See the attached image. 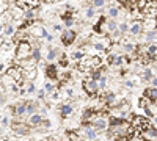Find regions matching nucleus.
<instances>
[{"label": "nucleus", "instance_id": "3c124183", "mask_svg": "<svg viewBox=\"0 0 157 141\" xmlns=\"http://www.w3.org/2000/svg\"><path fill=\"white\" fill-rule=\"evenodd\" d=\"M2 141H10V138H5V136H3V138H2Z\"/></svg>", "mask_w": 157, "mask_h": 141}, {"label": "nucleus", "instance_id": "ddd939ff", "mask_svg": "<svg viewBox=\"0 0 157 141\" xmlns=\"http://www.w3.org/2000/svg\"><path fill=\"white\" fill-rule=\"evenodd\" d=\"M46 75H47V79H49L50 82H52V80H58L60 74H58L57 66H55V65H49V66L46 68Z\"/></svg>", "mask_w": 157, "mask_h": 141}, {"label": "nucleus", "instance_id": "a19ab883", "mask_svg": "<svg viewBox=\"0 0 157 141\" xmlns=\"http://www.w3.org/2000/svg\"><path fill=\"white\" fill-rule=\"evenodd\" d=\"M25 86H27V91H29V94H33V93L36 91V86H35L33 83H27Z\"/></svg>", "mask_w": 157, "mask_h": 141}, {"label": "nucleus", "instance_id": "72a5a7b5", "mask_svg": "<svg viewBox=\"0 0 157 141\" xmlns=\"http://www.w3.org/2000/svg\"><path fill=\"white\" fill-rule=\"evenodd\" d=\"M94 14H96V11H94V6H90V8H86V11H85V17H86V19H91V17H94Z\"/></svg>", "mask_w": 157, "mask_h": 141}, {"label": "nucleus", "instance_id": "f257e3e1", "mask_svg": "<svg viewBox=\"0 0 157 141\" xmlns=\"http://www.w3.org/2000/svg\"><path fill=\"white\" fill-rule=\"evenodd\" d=\"M130 124H132V127L135 129V136H138V138H141V133H145L146 130H149L151 127L154 125L148 118H145V116H138V114H135V116L132 118Z\"/></svg>", "mask_w": 157, "mask_h": 141}, {"label": "nucleus", "instance_id": "864d4df0", "mask_svg": "<svg viewBox=\"0 0 157 141\" xmlns=\"http://www.w3.org/2000/svg\"><path fill=\"white\" fill-rule=\"evenodd\" d=\"M80 141H83V139H80Z\"/></svg>", "mask_w": 157, "mask_h": 141}, {"label": "nucleus", "instance_id": "4468645a", "mask_svg": "<svg viewBox=\"0 0 157 141\" xmlns=\"http://www.w3.org/2000/svg\"><path fill=\"white\" fill-rule=\"evenodd\" d=\"M143 27H145V32H157V19L146 17L143 20Z\"/></svg>", "mask_w": 157, "mask_h": 141}, {"label": "nucleus", "instance_id": "c85d7f7f", "mask_svg": "<svg viewBox=\"0 0 157 141\" xmlns=\"http://www.w3.org/2000/svg\"><path fill=\"white\" fill-rule=\"evenodd\" d=\"M124 50H126L127 54H135L137 52V46L132 44V43H126L124 44Z\"/></svg>", "mask_w": 157, "mask_h": 141}, {"label": "nucleus", "instance_id": "6e6552de", "mask_svg": "<svg viewBox=\"0 0 157 141\" xmlns=\"http://www.w3.org/2000/svg\"><path fill=\"white\" fill-rule=\"evenodd\" d=\"M29 30H30V36H33V38H44V30L46 28L38 20L33 22V25H32Z\"/></svg>", "mask_w": 157, "mask_h": 141}, {"label": "nucleus", "instance_id": "79ce46f5", "mask_svg": "<svg viewBox=\"0 0 157 141\" xmlns=\"http://www.w3.org/2000/svg\"><path fill=\"white\" fill-rule=\"evenodd\" d=\"M41 127H44V129H50V127H52V124H50V121H49V119H44Z\"/></svg>", "mask_w": 157, "mask_h": 141}, {"label": "nucleus", "instance_id": "c9c22d12", "mask_svg": "<svg viewBox=\"0 0 157 141\" xmlns=\"http://www.w3.org/2000/svg\"><path fill=\"white\" fill-rule=\"evenodd\" d=\"M99 88L101 89H104V91H105V89H107V77H101V80H99Z\"/></svg>", "mask_w": 157, "mask_h": 141}, {"label": "nucleus", "instance_id": "49530a36", "mask_svg": "<svg viewBox=\"0 0 157 141\" xmlns=\"http://www.w3.org/2000/svg\"><path fill=\"white\" fill-rule=\"evenodd\" d=\"M151 85H152V88H157V77H154L151 80Z\"/></svg>", "mask_w": 157, "mask_h": 141}, {"label": "nucleus", "instance_id": "473e14b6", "mask_svg": "<svg viewBox=\"0 0 157 141\" xmlns=\"http://www.w3.org/2000/svg\"><path fill=\"white\" fill-rule=\"evenodd\" d=\"M157 38V32H146V38H145V41L146 43H151V41H154Z\"/></svg>", "mask_w": 157, "mask_h": 141}, {"label": "nucleus", "instance_id": "5701e85b", "mask_svg": "<svg viewBox=\"0 0 157 141\" xmlns=\"http://www.w3.org/2000/svg\"><path fill=\"white\" fill-rule=\"evenodd\" d=\"M36 74H38V71H36V69H33V71H24V77H25V80H29L30 83L36 79Z\"/></svg>", "mask_w": 157, "mask_h": 141}, {"label": "nucleus", "instance_id": "e433bc0d", "mask_svg": "<svg viewBox=\"0 0 157 141\" xmlns=\"http://www.w3.org/2000/svg\"><path fill=\"white\" fill-rule=\"evenodd\" d=\"M104 5H105V0H93L91 2V6H94V8H102Z\"/></svg>", "mask_w": 157, "mask_h": 141}, {"label": "nucleus", "instance_id": "7ed1b4c3", "mask_svg": "<svg viewBox=\"0 0 157 141\" xmlns=\"http://www.w3.org/2000/svg\"><path fill=\"white\" fill-rule=\"evenodd\" d=\"M99 82H96V80H93L91 77H88V79H85L83 80V91L88 94V96H94L96 97V94L99 93Z\"/></svg>", "mask_w": 157, "mask_h": 141}, {"label": "nucleus", "instance_id": "a18cd8bd", "mask_svg": "<svg viewBox=\"0 0 157 141\" xmlns=\"http://www.w3.org/2000/svg\"><path fill=\"white\" fill-rule=\"evenodd\" d=\"M54 30H55V32H61V33L64 32V30H63V27H61L60 24H54Z\"/></svg>", "mask_w": 157, "mask_h": 141}, {"label": "nucleus", "instance_id": "c03bdc74", "mask_svg": "<svg viewBox=\"0 0 157 141\" xmlns=\"http://www.w3.org/2000/svg\"><path fill=\"white\" fill-rule=\"evenodd\" d=\"M6 125H10V119L3 116V118H2V127H3V129H5V127H6Z\"/></svg>", "mask_w": 157, "mask_h": 141}, {"label": "nucleus", "instance_id": "aec40b11", "mask_svg": "<svg viewBox=\"0 0 157 141\" xmlns=\"http://www.w3.org/2000/svg\"><path fill=\"white\" fill-rule=\"evenodd\" d=\"M83 135L86 136V138H90V139H96L98 138V132L93 129V127H83Z\"/></svg>", "mask_w": 157, "mask_h": 141}, {"label": "nucleus", "instance_id": "20e7f679", "mask_svg": "<svg viewBox=\"0 0 157 141\" xmlns=\"http://www.w3.org/2000/svg\"><path fill=\"white\" fill-rule=\"evenodd\" d=\"M6 75H8V77H11V79L14 80L17 85H21V83L25 80V77H24V69H22L21 66H17V65H14V66L8 68Z\"/></svg>", "mask_w": 157, "mask_h": 141}, {"label": "nucleus", "instance_id": "2f4dec72", "mask_svg": "<svg viewBox=\"0 0 157 141\" xmlns=\"http://www.w3.org/2000/svg\"><path fill=\"white\" fill-rule=\"evenodd\" d=\"M44 89H46L47 93H54V91H55V85L52 83L50 80H47V82L44 83Z\"/></svg>", "mask_w": 157, "mask_h": 141}, {"label": "nucleus", "instance_id": "a211bd4d", "mask_svg": "<svg viewBox=\"0 0 157 141\" xmlns=\"http://www.w3.org/2000/svg\"><path fill=\"white\" fill-rule=\"evenodd\" d=\"M140 77H141V80H143V82H151L155 75H154V72H152V69H151V68H145V69L141 71Z\"/></svg>", "mask_w": 157, "mask_h": 141}, {"label": "nucleus", "instance_id": "09e8293b", "mask_svg": "<svg viewBox=\"0 0 157 141\" xmlns=\"http://www.w3.org/2000/svg\"><path fill=\"white\" fill-rule=\"evenodd\" d=\"M27 93H29V91H27V88H21V91H19V94H22V96H24V94H27Z\"/></svg>", "mask_w": 157, "mask_h": 141}, {"label": "nucleus", "instance_id": "0eeeda50", "mask_svg": "<svg viewBox=\"0 0 157 141\" xmlns=\"http://www.w3.org/2000/svg\"><path fill=\"white\" fill-rule=\"evenodd\" d=\"M75 38H77V33L74 30H64L61 33V43L66 46V47H69L71 44H74Z\"/></svg>", "mask_w": 157, "mask_h": 141}, {"label": "nucleus", "instance_id": "f03ea898", "mask_svg": "<svg viewBox=\"0 0 157 141\" xmlns=\"http://www.w3.org/2000/svg\"><path fill=\"white\" fill-rule=\"evenodd\" d=\"M32 55H33V46H32L29 41L19 43V44L16 46V57H14V61H16V63L30 60Z\"/></svg>", "mask_w": 157, "mask_h": 141}, {"label": "nucleus", "instance_id": "2eb2a0df", "mask_svg": "<svg viewBox=\"0 0 157 141\" xmlns=\"http://www.w3.org/2000/svg\"><path fill=\"white\" fill-rule=\"evenodd\" d=\"M27 114V105H25V102H19V104L14 105V116L16 118H22Z\"/></svg>", "mask_w": 157, "mask_h": 141}, {"label": "nucleus", "instance_id": "412c9836", "mask_svg": "<svg viewBox=\"0 0 157 141\" xmlns=\"http://www.w3.org/2000/svg\"><path fill=\"white\" fill-rule=\"evenodd\" d=\"M47 55H46V58H47V61H54L57 57H58V49H55V47H47Z\"/></svg>", "mask_w": 157, "mask_h": 141}, {"label": "nucleus", "instance_id": "6ab92c4d", "mask_svg": "<svg viewBox=\"0 0 157 141\" xmlns=\"http://www.w3.org/2000/svg\"><path fill=\"white\" fill-rule=\"evenodd\" d=\"M14 32H16V28H14V24H10V25H6L5 28H2V39H5V36H6V38H10L11 35H16Z\"/></svg>", "mask_w": 157, "mask_h": 141}, {"label": "nucleus", "instance_id": "c756f323", "mask_svg": "<svg viewBox=\"0 0 157 141\" xmlns=\"http://www.w3.org/2000/svg\"><path fill=\"white\" fill-rule=\"evenodd\" d=\"M118 30H120L123 33V36H124L127 32H130V25L127 22H120V28H118Z\"/></svg>", "mask_w": 157, "mask_h": 141}, {"label": "nucleus", "instance_id": "f8f14e48", "mask_svg": "<svg viewBox=\"0 0 157 141\" xmlns=\"http://www.w3.org/2000/svg\"><path fill=\"white\" fill-rule=\"evenodd\" d=\"M43 121H44V118L41 116L39 113H35L33 116H30L29 118V125L32 127V129H36V127H39V125H43Z\"/></svg>", "mask_w": 157, "mask_h": 141}, {"label": "nucleus", "instance_id": "b1692460", "mask_svg": "<svg viewBox=\"0 0 157 141\" xmlns=\"http://www.w3.org/2000/svg\"><path fill=\"white\" fill-rule=\"evenodd\" d=\"M118 28H120V25H118V22H116L115 19H110V20L107 22V30H109L110 33H115Z\"/></svg>", "mask_w": 157, "mask_h": 141}, {"label": "nucleus", "instance_id": "58836bf2", "mask_svg": "<svg viewBox=\"0 0 157 141\" xmlns=\"http://www.w3.org/2000/svg\"><path fill=\"white\" fill-rule=\"evenodd\" d=\"M74 24H75V22H74V19H72V17H66V19H64V25L68 27V30H71V27H72Z\"/></svg>", "mask_w": 157, "mask_h": 141}, {"label": "nucleus", "instance_id": "37998d69", "mask_svg": "<svg viewBox=\"0 0 157 141\" xmlns=\"http://www.w3.org/2000/svg\"><path fill=\"white\" fill-rule=\"evenodd\" d=\"M46 93H47L46 89H39V91H38V97L39 99H44L46 97Z\"/></svg>", "mask_w": 157, "mask_h": 141}, {"label": "nucleus", "instance_id": "f3484780", "mask_svg": "<svg viewBox=\"0 0 157 141\" xmlns=\"http://www.w3.org/2000/svg\"><path fill=\"white\" fill-rule=\"evenodd\" d=\"M143 96L148 97L152 104H155L157 102V88H146L145 93H143Z\"/></svg>", "mask_w": 157, "mask_h": 141}, {"label": "nucleus", "instance_id": "8fccbe9b", "mask_svg": "<svg viewBox=\"0 0 157 141\" xmlns=\"http://www.w3.org/2000/svg\"><path fill=\"white\" fill-rule=\"evenodd\" d=\"M152 124H154V127H157V116L152 118Z\"/></svg>", "mask_w": 157, "mask_h": 141}, {"label": "nucleus", "instance_id": "1a4fd4ad", "mask_svg": "<svg viewBox=\"0 0 157 141\" xmlns=\"http://www.w3.org/2000/svg\"><path fill=\"white\" fill-rule=\"evenodd\" d=\"M145 32V27H143V20H132V25H130V36H138Z\"/></svg>", "mask_w": 157, "mask_h": 141}, {"label": "nucleus", "instance_id": "4be33fe9", "mask_svg": "<svg viewBox=\"0 0 157 141\" xmlns=\"http://www.w3.org/2000/svg\"><path fill=\"white\" fill-rule=\"evenodd\" d=\"M85 52H83V50H74V52L71 54V58L74 60V61H82L83 58H85Z\"/></svg>", "mask_w": 157, "mask_h": 141}, {"label": "nucleus", "instance_id": "de8ad7c7", "mask_svg": "<svg viewBox=\"0 0 157 141\" xmlns=\"http://www.w3.org/2000/svg\"><path fill=\"white\" fill-rule=\"evenodd\" d=\"M46 41H49V43H52V41H54V35H50V33H49V36L46 38Z\"/></svg>", "mask_w": 157, "mask_h": 141}, {"label": "nucleus", "instance_id": "bb28decb", "mask_svg": "<svg viewBox=\"0 0 157 141\" xmlns=\"http://www.w3.org/2000/svg\"><path fill=\"white\" fill-rule=\"evenodd\" d=\"M66 135H68V139H69V141H80V139H82L80 136H78V133L74 132V130H68Z\"/></svg>", "mask_w": 157, "mask_h": 141}, {"label": "nucleus", "instance_id": "4c0bfd02", "mask_svg": "<svg viewBox=\"0 0 157 141\" xmlns=\"http://www.w3.org/2000/svg\"><path fill=\"white\" fill-rule=\"evenodd\" d=\"M0 11H2V14L8 13V2L6 0H2V2H0Z\"/></svg>", "mask_w": 157, "mask_h": 141}, {"label": "nucleus", "instance_id": "cd10ccee", "mask_svg": "<svg viewBox=\"0 0 157 141\" xmlns=\"http://www.w3.org/2000/svg\"><path fill=\"white\" fill-rule=\"evenodd\" d=\"M24 13H25V11H22V8H19V6H14V8L11 9V14H13V17H14V19L24 16Z\"/></svg>", "mask_w": 157, "mask_h": 141}, {"label": "nucleus", "instance_id": "39448f33", "mask_svg": "<svg viewBox=\"0 0 157 141\" xmlns=\"http://www.w3.org/2000/svg\"><path fill=\"white\" fill-rule=\"evenodd\" d=\"M143 14L149 19H157V0H148V5L143 9Z\"/></svg>", "mask_w": 157, "mask_h": 141}, {"label": "nucleus", "instance_id": "9d476101", "mask_svg": "<svg viewBox=\"0 0 157 141\" xmlns=\"http://www.w3.org/2000/svg\"><path fill=\"white\" fill-rule=\"evenodd\" d=\"M110 127V122L105 119V118H98L94 122H93V129L96 132H104V130H109Z\"/></svg>", "mask_w": 157, "mask_h": 141}, {"label": "nucleus", "instance_id": "dca6fc26", "mask_svg": "<svg viewBox=\"0 0 157 141\" xmlns=\"http://www.w3.org/2000/svg\"><path fill=\"white\" fill-rule=\"evenodd\" d=\"M105 28H107V22H105V17L102 16V17L98 20V24L94 25V32L99 33V35H104V33H105Z\"/></svg>", "mask_w": 157, "mask_h": 141}, {"label": "nucleus", "instance_id": "423d86ee", "mask_svg": "<svg viewBox=\"0 0 157 141\" xmlns=\"http://www.w3.org/2000/svg\"><path fill=\"white\" fill-rule=\"evenodd\" d=\"M11 127H13V130H14L17 135H29V132H30V125H29V122L13 121Z\"/></svg>", "mask_w": 157, "mask_h": 141}, {"label": "nucleus", "instance_id": "9b49d317", "mask_svg": "<svg viewBox=\"0 0 157 141\" xmlns=\"http://www.w3.org/2000/svg\"><path fill=\"white\" fill-rule=\"evenodd\" d=\"M72 114H74V107H72V105L64 104V105L60 107V116H61L63 119H69Z\"/></svg>", "mask_w": 157, "mask_h": 141}, {"label": "nucleus", "instance_id": "393cba45", "mask_svg": "<svg viewBox=\"0 0 157 141\" xmlns=\"http://www.w3.org/2000/svg\"><path fill=\"white\" fill-rule=\"evenodd\" d=\"M151 104H152V102H151L148 97H145V96H143V97L138 100V105H140V108H143V110L148 108V107H151Z\"/></svg>", "mask_w": 157, "mask_h": 141}, {"label": "nucleus", "instance_id": "f704fd0d", "mask_svg": "<svg viewBox=\"0 0 157 141\" xmlns=\"http://www.w3.org/2000/svg\"><path fill=\"white\" fill-rule=\"evenodd\" d=\"M58 66H61V68H68V66H69V61H68L66 55H61V58H60V61H58Z\"/></svg>", "mask_w": 157, "mask_h": 141}, {"label": "nucleus", "instance_id": "7c9ffc66", "mask_svg": "<svg viewBox=\"0 0 157 141\" xmlns=\"http://www.w3.org/2000/svg\"><path fill=\"white\" fill-rule=\"evenodd\" d=\"M32 60H35L36 63H38V61H41V50H39L38 47H35V49H33V55H32Z\"/></svg>", "mask_w": 157, "mask_h": 141}, {"label": "nucleus", "instance_id": "603ef678", "mask_svg": "<svg viewBox=\"0 0 157 141\" xmlns=\"http://www.w3.org/2000/svg\"><path fill=\"white\" fill-rule=\"evenodd\" d=\"M155 61H157V54H155Z\"/></svg>", "mask_w": 157, "mask_h": 141}, {"label": "nucleus", "instance_id": "a878e982", "mask_svg": "<svg viewBox=\"0 0 157 141\" xmlns=\"http://www.w3.org/2000/svg\"><path fill=\"white\" fill-rule=\"evenodd\" d=\"M120 14H121V11L118 9L116 6H110V8H109V17H110V19H116Z\"/></svg>", "mask_w": 157, "mask_h": 141}, {"label": "nucleus", "instance_id": "ea45409f", "mask_svg": "<svg viewBox=\"0 0 157 141\" xmlns=\"http://www.w3.org/2000/svg\"><path fill=\"white\" fill-rule=\"evenodd\" d=\"M124 86H126L127 89H134V88H135V82H134V80H126V82H124Z\"/></svg>", "mask_w": 157, "mask_h": 141}]
</instances>
